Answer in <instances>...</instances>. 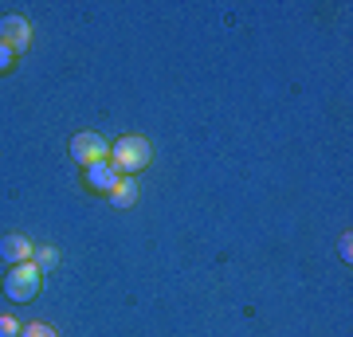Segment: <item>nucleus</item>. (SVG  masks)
Segmentation results:
<instances>
[{
    "label": "nucleus",
    "instance_id": "nucleus-1",
    "mask_svg": "<svg viewBox=\"0 0 353 337\" xmlns=\"http://www.w3.org/2000/svg\"><path fill=\"white\" fill-rule=\"evenodd\" d=\"M150 161H153V145L141 138V134H126V138H118L110 145V165L118 169V176L141 173Z\"/></svg>",
    "mask_w": 353,
    "mask_h": 337
},
{
    "label": "nucleus",
    "instance_id": "nucleus-2",
    "mask_svg": "<svg viewBox=\"0 0 353 337\" xmlns=\"http://www.w3.org/2000/svg\"><path fill=\"white\" fill-rule=\"evenodd\" d=\"M39 290H43V271L32 259L16 263L12 271L4 275V294L12 302H32V298H39Z\"/></svg>",
    "mask_w": 353,
    "mask_h": 337
},
{
    "label": "nucleus",
    "instance_id": "nucleus-3",
    "mask_svg": "<svg viewBox=\"0 0 353 337\" xmlns=\"http://www.w3.org/2000/svg\"><path fill=\"white\" fill-rule=\"evenodd\" d=\"M71 157H75L83 169H87V165H99V161L110 157V141L102 138V134H94V130H83V134L71 138Z\"/></svg>",
    "mask_w": 353,
    "mask_h": 337
},
{
    "label": "nucleus",
    "instance_id": "nucleus-4",
    "mask_svg": "<svg viewBox=\"0 0 353 337\" xmlns=\"http://www.w3.org/2000/svg\"><path fill=\"white\" fill-rule=\"evenodd\" d=\"M0 43L16 55H24L32 48V24L24 16H0Z\"/></svg>",
    "mask_w": 353,
    "mask_h": 337
},
{
    "label": "nucleus",
    "instance_id": "nucleus-5",
    "mask_svg": "<svg viewBox=\"0 0 353 337\" xmlns=\"http://www.w3.org/2000/svg\"><path fill=\"white\" fill-rule=\"evenodd\" d=\"M32 255H36V243H32L28 236H16V232H12V236L0 239V259L8 263V267H16V263H28Z\"/></svg>",
    "mask_w": 353,
    "mask_h": 337
},
{
    "label": "nucleus",
    "instance_id": "nucleus-6",
    "mask_svg": "<svg viewBox=\"0 0 353 337\" xmlns=\"http://www.w3.org/2000/svg\"><path fill=\"white\" fill-rule=\"evenodd\" d=\"M114 185H118V169L110 165V157L99 161V165H87V188L90 192H106V196H110Z\"/></svg>",
    "mask_w": 353,
    "mask_h": 337
},
{
    "label": "nucleus",
    "instance_id": "nucleus-7",
    "mask_svg": "<svg viewBox=\"0 0 353 337\" xmlns=\"http://www.w3.org/2000/svg\"><path fill=\"white\" fill-rule=\"evenodd\" d=\"M110 204L114 208H134L138 204V181L134 176H118V185L110 188Z\"/></svg>",
    "mask_w": 353,
    "mask_h": 337
},
{
    "label": "nucleus",
    "instance_id": "nucleus-8",
    "mask_svg": "<svg viewBox=\"0 0 353 337\" xmlns=\"http://www.w3.org/2000/svg\"><path fill=\"white\" fill-rule=\"evenodd\" d=\"M32 263H36L39 271H51V267L59 263V251H55V247H36V255H32Z\"/></svg>",
    "mask_w": 353,
    "mask_h": 337
},
{
    "label": "nucleus",
    "instance_id": "nucleus-9",
    "mask_svg": "<svg viewBox=\"0 0 353 337\" xmlns=\"http://www.w3.org/2000/svg\"><path fill=\"white\" fill-rule=\"evenodd\" d=\"M20 337H59V334L48 322H28V325H20Z\"/></svg>",
    "mask_w": 353,
    "mask_h": 337
},
{
    "label": "nucleus",
    "instance_id": "nucleus-10",
    "mask_svg": "<svg viewBox=\"0 0 353 337\" xmlns=\"http://www.w3.org/2000/svg\"><path fill=\"white\" fill-rule=\"evenodd\" d=\"M0 337H20V322L8 318V314H0Z\"/></svg>",
    "mask_w": 353,
    "mask_h": 337
},
{
    "label": "nucleus",
    "instance_id": "nucleus-11",
    "mask_svg": "<svg viewBox=\"0 0 353 337\" xmlns=\"http://www.w3.org/2000/svg\"><path fill=\"white\" fill-rule=\"evenodd\" d=\"M12 67H16V51H8L4 43H0V75H4V71H12Z\"/></svg>",
    "mask_w": 353,
    "mask_h": 337
},
{
    "label": "nucleus",
    "instance_id": "nucleus-12",
    "mask_svg": "<svg viewBox=\"0 0 353 337\" xmlns=\"http://www.w3.org/2000/svg\"><path fill=\"white\" fill-rule=\"evenodd\" d=\"M338 255H341L345 263L353 259V239H350V236H341V239H338Z\"/></svg>",
    "mask_w": 353,
    "mask_h": 337
}]
</instances>
